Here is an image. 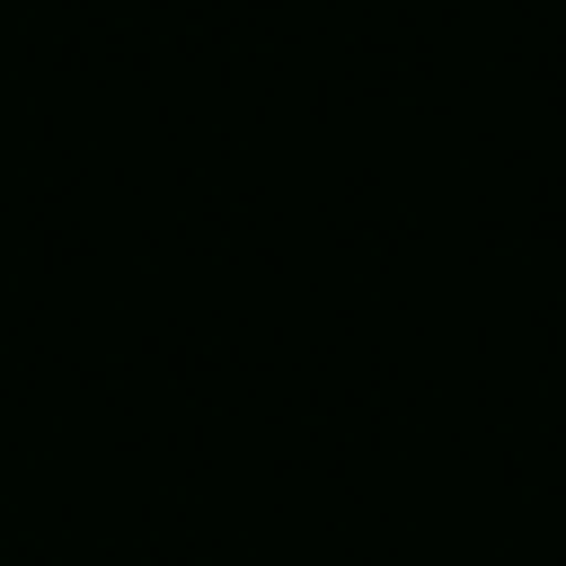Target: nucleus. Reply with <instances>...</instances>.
I'll return each instance as SVG.
<instances>
[]
</instances>
